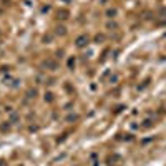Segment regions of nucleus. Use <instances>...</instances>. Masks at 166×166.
<instances>
[{"label": "nucleus", "mask_w": 166, "mask_h": 166, "mask_svg": "<svg viewBox=\"0 0 166 166\" xmlns=\"http://www.w3.org/2000/svg\"><path fill=\"white\" fill-rule=\"evenodd\" d=\"M108 28H116V23H108Z\"/></svg>", "instance_id": "obj_4"}, {"label": "nucleus", "mask_w": 166, "mask_h": 166, "mask_svg": "<svg viewBox=\"0 0 166 166\" xmlns=\"http://www.w3.org/2000/svg\"><path fill=\"white\" fill-rule=\"evenodd\" d=\"M75 58H68V68H75Z\"/></svg>", "instance_id": "obj_3"}, {"label": "nucleus", "mask_w": 166, "mask_h": 166, "mask_svg": "<svg viewBox=\"0 0 166 166\" xmlns=\"http://www.w3.org/2000/svg\"><path fill=\"white\" fill-rule=\"evenodd\" d=\"M85 45H88V37H85V35H81L78 40H77V46H85Z\"/></svg>", "instance_id": "obj_2"}, {"label": "nucleus", "mask_w": 166, "mask_h": 166, "mask_svg": "<svg viewBox=\"0 0 166 166\" xmlns=\"http://www.w3.org/2000/svg\"><path fill=\"white\" fill-rule=\"evenodd\" d=\"M105 15H106V18H110V20L115 18V17L118 15V8H116V7H110V8L105 12Z\"/></svg>", "instance_id": "obj_1"}]
</instances>
